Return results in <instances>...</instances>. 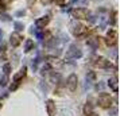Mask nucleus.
<instances>
[{
    "instance_id": "17",
    "label": "nucleus",
    "mask_w": 120,
    "mask_h": 116,
    "mask_svg": "<svg viewBox=\"0 0 120 116\" xmlns=\"http://www.w3.org/2000/svg\"><path fill=\"white\" fill-rule=\"evenodd\" d=\"M31 46H33V42H31V41H27V45H26V51H30Z\"/></svg>"
},
{
    "instance_id": "1",
    "label": "nucleus",
    "mask_w": 120,
    "mask_h": 116,
    "mask_svg": "<svg viewBox=\"0 0 120 116\" xmlns=\"http://www.w3.org/2000/svg\"><path fill=\"white\" fill-rule=\"evenodd\" d=\"M97 103L101 108L108 109V108L112 107V97H111V94H108V93H101L97 97Z\"/></svg>"
},
{
    "instance_id": "2",
    "label": "nucleus",
    "mask_w": 120,
    "mask_h": 116,
    "mask_svg": "<svg viewBox=\"0 0 120 116\" xmlns=\"http://www.w3.org/2000/svg\"><path fill=\"white\" fill-rule=\"evenodd\" d=\"M92 65L94 67H98V69H105V67L111 66V62L107 58H104V57H96L94 61L92 62Z\"/></svg>"
},
{
    "instance_id": "8",
    "label": "nucleus",
    "mask_w": 120,
    "mask_h": 116,
    "mask_svg": "<svg viewBox=\"0 0 120 116\" xmlns=\"http://www.w3.org/2000/svg\"><path fill=\"white\" fill-rule=\"evenodd\" d=\"M20 42H22V37L19 35L18 33H14L11 35V45L14 46V47H18L19 45H20Z\"/></svg>"
},
{
    "instance_id": "6",
    "label": "nucleus",
    "mask_w": 120,
    "mask_h": 116,
    "mask_svg": "<svg viewBox=\"0 0 120 116\" xmlns=\"http://www.w3.org/2000/svg\"><path fill=\"white\" fill-rule=\"evenodd\" d=\"M73 34L77 38H82V37H85L88 34V28L85 26H82V24H77L76 27L73 28Z\"/></svg>"
},
{
    "instance_id": "23",
    "label": "nucleus",
    "mask_w": 120,
    "mask_h": 116,
    "mask_svg": "<svg viewBox=\"0 0 120 116\" xmlns=\"http://www.w3.org/2000/svg\"><path fill=\"white\" fill-rule=\"evenodd\" d=\"M0 8H1V0H0Z\"/></svg>"
},
{
    "instance_id": "20",
    "label": "nucleus",
    "mask_w": 120,
    "mask_h": 116,
    "mask_svg": "<svg viewBox=\"0 0 120 116\" xmlns=\"http://www.w3.org/2000/svg\"><path fill=\"white\" fill-rule=\"evenodd\" d=\"M27 1H28V4H30V6L33 4V0H27Z\"/></svg>"
},
{
    "instance_id": "10",
    "label": "nucleus",
    "mask_w": 120,
    "mask_h": 116,
    "mask_svg": "<svg viewBox=\"0 0 120 116\" xmlns=\"http://www.w3.org/2000/svg\"><path fill=\"white\" fill-rule=\"evenodd\" d=\"M26 73H27V69H26V67H23L22 70H20V72L18 73V74H15V77H14V81H15V84H19V81H20V80H22L23 77H24V76H26ZM16 85H15V88H16Z\"/></svg>"
},
{
    "instance_id": "11",
    "label": "nucleus",
    "mask_w": 120,
    "mask_h": 116,
    "mask_svg": "<svg viewBox=\"0 0 120 116\" xmlns=\"http://www.w3.org/2000/svg\"><path fill=\"white\" fill-rule=\"evenodd\" d=\"M49 22H50V18L49 16L41 18V19L37 20V26H38V28H45L46 26H47V23H49Z\"/></svg>"
},
{
    "instance_id": "13",
    "label": "nucleus",
    "mask_w": 120,
    "mask_h": 116,
    "mask_svg": "<svg viewBox=\"0 0 120 116\" xmlns=\"http://www.w3.org/2000/svg\"><path fill=\"white\" fill-rule=\"evenodd\" d=\"M90 112H93V107L90 103H86L85 104V107H84V113L85 115H88V113H90Z\"/></svg>"
},
{
    "instance_id": "22",
    "label": "nucleus",
    "mask_w": 120,
    "mask_h": 116,
    "mask_svg": "<svg viewBox=\"0 0 120 116\" xmlns=\"http://www.w3.org/2000/svg\"><path fill=\"white\" fill-rule=\"evenodd\" d=\"M0 108H1V100H0Z\"/></svg>"
},
{
    "instance_id": "4",
    "label": "nucleus",
    "mask_w": 120,
    "mask_h": 116,
    "mask_svg": "<svg viewBox=\"0 0 120 116\" xmlns=\"http://www.w3.org/2000/svg\"><path fill=\"white\" fill-rule=\"evenodd\" d=\"M71 15H73V18H76V19H81V20H84V19H88V16H89V11L85 10V8H76V10L71 11Z\"/></svg>"
},
{
    "instance_id": "15",
    "label": "nucleus",
    "mask_w": 120,
    "mask_h": 116,
    "mask_svg": "<svg viewBox=\"0 0 120 116\" xmlns=\"http://www.w3.org/2000/svg\"><path fill=\"white\" fill-rule=\"evenodd\" d=\"M7 81H8V76H4V78H3V80H0V85H3V86H4V85H6L7 84Z\"/></svg>"
},
{
    "instance_id": "18",
    "label": "nucleus",
    "mask_w": 120,
    "mask_h": 116,
    "mask_svg": "<svg viewBox=\"0 0 120 116\" xmlns=\"http://www.w3.org/2000/svg\"><path fill=\"white\" fill-rule=\"evenodd\" d=\"M10 69H11V66H10V65L7 64L6 66H4V73H6L7 76H8V73H10Z\"/></svg>"
},
{
    "instance_id": "3",
    "label": "nucleus",
    "mask_w": 120,
    "mask_h": 116,
    "mask_svg": "<svg viewBox=\"0 0 120 116\" xmlns=\"http://www.w3.org/2000/svg\"><path fill=\"white\" fill-rule=\"evenodd\" d=\"M105 43L108 46H115L117 43V31L116 30H109L107 37H105Z\"/></svg>"
},
{
    "instance_id": "5",
    "label": "nucleus",
    "mask_w": 120,
    "mask_h": 116,
    "mask_svg": "<svg viewBox=\"0 0 120 116\" xmlns=\"http://www.w3.org/2000/svg\"><path fill=\"white\" fill-rule=\"evenodd\" d=\"M77 82H78V78H77L76 74H70V76L68 77L66 85H68V88H69L70 92H74V90L77 89Z\"/></svg>"
},
{
    "instance_id": "14",
    "label": "nucleus",
    "mask_w": 120,
    "mask_h": 116,
    "mask_svg": "<svg viewBox=\"0 0 120 116\" xmlns=\"http://www.w3.org/2000/svg\"><path fill=\"white\" fill-rule=\"evenodd\" d=\"M88 45H90L92 47H97V46H98V39L89 38V39H88Z\"/></svg>"
},
{
    "instance_id": "16",
    "label": "nucleus",
    "mask_w": 120,
    "mask_h": 116,
    "mask_svg": "<svg viewBox=\"0 0 120 116\" xmlns=\"http://www.w3.org/2000/svg\"><path fill=\"white\" fill-rule=\"evenodd\" d=\"M53 1H54L55 4H58V6H64L66 0H53Z\"/></svg>"
},
{
    "instance_id": "7",
    "label": "nucleus",
    "mask_w": 120,
    "mask_h": 116,
    "mask_svg": "<svg viewBox=\"0 0 120 116\" xmlns=\"http://www.w3.org/2000/svg\"><path fill=\"white\" fill-rule=\"evenodd\" d=\"M46 111H47V115L49 116H55V103L53 100H47L46 103Z\"/></svg>"
},
{
    "instance_id": "9",
    "label": "nucleus",
    "mask_w": 120,
    "mask_h": 116,
    "mask_svg": "<svg viewBox=\"0 0 120 116\" xmlns=\"http://www.w3.org/2000/svg\"><path fill=\"white\" fill-rule=\"evenodd\" d=\"M47 60H49V64H50L53 67H61L62 65H64V62L61 61L60 58H55V57H49Z\"/></svg>"
},
{
    "instance_id": "21",
    "label": "nucleus",
    "mask_w": 120,
    "mask_h": 116,
    "mask_svg": "<svg viewBox=\"0 0 120 116\" xmlns=\"http://www.w3.org/2000/svg\"><path fill=\"white\" fill-rule=\"evenodd\" d=\"M43 1H45V3H47V1H49V0H43Z\"/></svg>"
},
{
    "instance_id": "12",
    "label": "nucleus",
    "mask_w": 120,
    "mask_h": 116,
    "mask_svg": "<svg viewBox=\"0 0 120 116\" xmlns=\"http://www.w3.org/2000/svg\"><path fill=\"white\" fill-rule=\"evenodd\" d=\"M109 86L113 89V92H117V77L116 76L109 80Z\"/></svg>"
},
{
    "instance_id": "19",
    "label": "nucleus",
    "mask_w": 120,
    "mask_h": 116,
    "mask_svg": "<svg viewBox=\"0 0 120 116\" xmlns=\"http://www.w3.org/2000/svg\"><path fill=\"white\" fill-rule=\"evenodd\" d=\"M86 116H98L97 113H94V112H90V113H88Z\"/></svg>"
}]
</instances>
